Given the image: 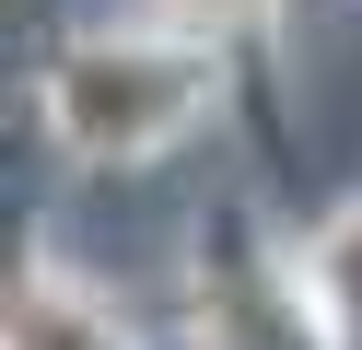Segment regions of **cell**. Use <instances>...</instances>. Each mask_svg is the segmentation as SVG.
<instances>
[{
    "instance_id": "obj_1",
    "label": "cell",
    "mask_w": 362,
    "mask_h": 350,
    "mask_svg": "<svg viewBox=\"0 0 362 350\" xmlns=\"http://www.w3.org/2000/svg\"><path fill=\"white\" fill-rule=\"evenodd\" d=\"M211 105V59L152 35H94L47 70V129L82 163H141L164 140H187V117Z\"/></svg>"
},
{
    "instance_id": "obj_3",
    "label": "cell",
    "mask_w": 362,
    "mask_h": 350,
    "mask_svg": "<svg viewBox=\"0 0 362 350\" xmlns=\"http://www.w3.org/2000/svg\"><path fill=\"white\" fill-rule=\"evenodd\" d=\"M175 12H199V23H234V12H257V0H175Z\"/></svg>"
},
{
    "instance_id": "obj_2",
    "label": "cell",
    "mask_w": 362,
    "mask_h": 350,
    "mask_svg": "<svg viewBox=\"0 0 362 350\" xmlns=\"http://www.w3.org/2000/svg\"><path fill=\"white\" fill-rule=\"evenodd\" d=\"M12 350H129V327L105 315L71 269H24V292H12Z\"/></svg>"
}]
</instances>
